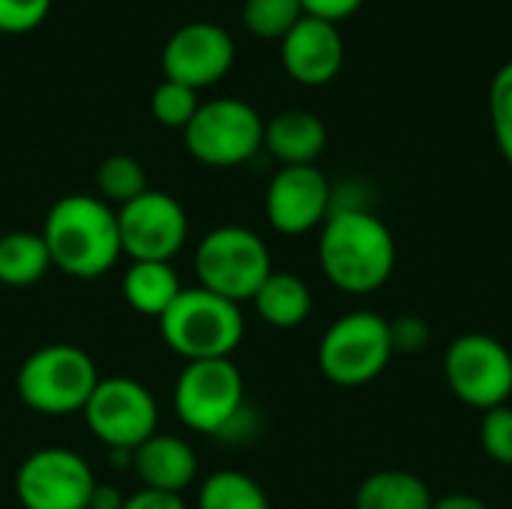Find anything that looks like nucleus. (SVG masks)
I'll return each mask as SVG.
<instances>
[{
  "label": "nucleus",
  "mask_w": 512,
  "mask_h": 509,
  "mask_svg": "<svg viewBox=\"0 0 512 509\" xmlns=\"http://www.w3.org/2000/svg\"><path fill=\"white\" fill-rule=\"evenodd\" d=\"M279 45H282L285 72L303 87H324L342 72L345 42L339 24L303 15Z\"/></svg>",
  "instance_id": "nucleus-15"
},
{
  "label": "nucleus",
  "mask_w": 512,
  "mask_h": 509,
  "mask_svg": "<svg viewBox=\"0 0 512 509\" xmlns=\"http://www.w3.org/2000/svg\"><path fill=\"white\" fill-rule=\"evenodd\" d=\"M396 237L369 207H333L318 237V264L345 294L381 291L396 270Z\"/></svg>",
  "instance_id": "nucleus-1"
},
{
  "label": "nucleus",
  "mask_w": 512,
  "mask_h": 509,
  "mask_svg": "<svg viewBox=\"0 0 512 509\" xmlns=\"http://www.w3.org/2000/svg\"><path fill=\"white\" fill-rule=\"evenodd\" d=\"M237 48L225 27L213 21H192L174 30L162 48V72L168 81L192 90L222 81L234 66Z\"/></svg>",
  "instance_id": "nucleus-14"
},
{
  "label": "nucleus",
  "mask_w": 512,
  "mask_h": 509,
  "mask_svg": "<svg viewBox=\"0 0 512 509\" xmlns=\"http://www.w3.org/2000/svg\"><path fill=\"white\" fill-rule=\"evenodd\" d=\"M435 495L429 483L402 468L369 474L354 495V509H432Z\"/></svg>",
  "instance_id": "nucleus-20"
},
{
  "label": "nucleus",
  "mask_w": 512,
  "mask_h": 509,
  "mask_svg": "<svg viewBox=\"0 0 512 509\" xmlns=\"http://www.w3.org/2000/svg\"><path fill=\"white\" fill-rule=\"evenodd\" d=\"M96 189L105 204L120 210L123 204L135 201L138 195H144L150 189L147 168L129 153H111L96 168Z\"/></svg>",
  "instance_id": "nucleus-23"
},
{
  "label": "nucleus",
  "mask_w": 512,
  "mask_h": 509,
  "mask_svg": "<svg viewBox=\"0 0 512 509\" xmlns=\"http://www.w3.org/2000/svg\"><path fill=\"white\" fill-rule=\"evenodd\" d=\"M198 509H270V498L258 480L243 471H216L198 489Z\"/></svg>",
  "instance_id": "nucleus-22"
},
{
  "label": "nucleus",
  "mask_w": 512,
  "mask_h": 509,
  "mask_svg": "<svg viewBox=\"0 0 512 509\" xmlns=\"http://www.w3.org/2000/svg\"><path fill=\"white\" fill-rule=\"evenodd\" d=\"M480 447L495 465L512 468V405H501L480 420Z\"/></svg>",
  "instance_id": "nucleus-27"
},
{
  "label": "nucleus",
  "mask_w": 512,
  "mask_h": 509,
  "mask_svg": "<svg viewBox=\"0 0 512 509\" xmlns=\"http://www.w3.org/2000/svg\"><path fill=\"white\" fill-rule=\"evenodd\" d=\"M246 381L237 363L198 360L186 363L174 384V411L180 423L198 435L219 438V432L243 411Z\"/></svg>",
  "instance_id": "nucleus-9"
},
{
  "label": "nucleus",
  "mask_w": 512,
  "mask_h": 509,
  "mask_svg": "<svg viewBox=\"0 0 512 509\" xmlns=\"http://www.w3.org/2000/svg\"><path fill=\"white\" fill-rule=\"evenodd\" d=\"M51 270V255L36 231H9L0 237V285L30 288Z\"/></svg>",
  "instance_id": "nucleus-21"
},
{
  "label": "nucleus",
  "mask_w": 512,
  "mask_h": 509,
  "mask_svg": "<svg viewBox=\"0 0 512 509\" xmlns=\"http://www.w3.org/2000/svg\"><path fill=\"white\" fill-rule=\"evenodd\" d=\"M444 381L453 396L474 408L492 411L512 399V351L489 333H462L444 354Z\"/></svg>",
  "instance_id": "nucleus-8"
},
{
  "label": "nucleus",
  "mask_w": 512,
  "mask_h": 509,
  "mask_svg": "<svg viewBox=\"0 0 512 509\" xmlns=\"http://www.w3.org/2000/svg\"><path fill=\"white\" fill-rule=\"evenodd\" d=\"M300 0H246L243 24L258 39H285L303 18Z\"/></svg>",
  "instance_id": "nucleus-24"
},
{
  "label": "nucleus",
  "mask_w": 512,
  "mask_h": 509,
  "mask_svg": "<svg viewBox=\"0 0 512 509\" xmlns=\"http://www.w3.org/2000/svg\"><path fill=\"white\" fill-rule=\"evenodd\" d=\"M246 333L243 309L201 285L183 288L159 318L162 342L186 363L228 360Z\"/></svg>",
  "instance_id": "nucleus-3"
},
{
  "label": "nucleus",
  "mask_w": 512,
  "mask_h": 509,
  "mask_svg": "<svg viewBox=\"0 0 512 509\" xmlns=\"http://www.w3.org/2000/svg\"><path fill=\"white\" fill-rule=\"evenodd\" d=\"M201 99H198V90L186 87V84H177V81H162L156 90H153V99H150V111L153 117L165 126V129H186L189 120L195 117Z\"/></svg>",
  "instance_id": "nucleus-25"
},
{
  "label": "nucleus",
  "mask_w": 512,
  "mask_h": 509,
  "mask_svg": "<svg viewBox=\"0 0 512 509\" xmlns=\"http://www.w3.org/2000/svg\"><path fill=\"white\" fill-rule=\"evenodd\" d=\"M489 120L504 162L512 168V60L504 63L489 87Z\"/></svg>",
  "instance_id": "nucleus-26"
},
{
  "label": "nucleus",
  "mask_w": 512,
  "mask_h": 509,
  "mask_svg": "<svg viewBox=\"0 0 512 509\" xmlns=\"http://www.w3.org/2000/svg\"><path fill=\"white\" fill-rule=\"evenodd\" d=\"M90 435L108 450H138L159 432V405L135 378H102L81 411Z\"/></svg>",
  "instance_id": "nucleus-10"
},
{
  "label": "nucleus",
  "mask_w": 512,
  "mask_h": 509,
  "mask_svg": "<svg viewBox=\"0 0 512 509\" xmlns=\"http://www.w3.org/2000/svg\"><path fill=\"white\" fill-rule=\"evenodd\" d=\"M432 509H492L483 498L477 495H468V492H453V495H444V498H435Z\"/></svg>",
  "instance_id": "nucleus-33"
},
{
  "label": "nucleus",
  "mask_w": 512,
  "mask_h": 509,
  "mask_svg": "<svg viewBox=\"0 0 512 509\" xmlns=\"http://www.w3.org/2000/svg\"><path fill=\"white\" fill-rule=\"evenodd\" d=\"M333 210V183L318 165L279 168L264 195V213L273 231L303 237L327 222Z\"/></svg>",
  "instance_id": "nucleus-13"
},
{
  "label": "nucleus",
  "mask_w": 512,
  "mask_h": 509,
  "mask_svg": "<svg viewBox=\"0 0 512 509\" xmlns=\"http://www.w3.org/2000/svg\"><path fill=\"white\" fill-rule=\"evenodd\" d=\"M180 291H183V282L168 261H132L123 273L126 306L156 321L180 297Z\"/></svg>",
  "instance_id": "nucleus-19"
},
{
  "label": "nucleus",
  "mask_w": 512,
  "mask_h": 509,
  "mask_svg": "<svg viewBox=\"0 0 512 509\" xmlns=\"http://www.w3.org/2000/svg\"><path fill=\"white\" fill-rule=\"evenodd\" d=\"M273 255L261 234L243 225H219L195 246L198 285L243 306L273 273Z\"/></svg>",
  "instance_id": "nucleus-5"
},
{
  "label": "nucleus",
  "mask_w": 512,
  "mask_h": 509,
  "mask_svg": "<svg viewBox=\"0 0 512 509\" xmlns=\"http://www.w3.org/2000/svg\"><path fill=\"white\" fill-rule=\"evenodd\" d=\"M390 318L372 309L345 312L318 342V369L336 387H366L393 363Z\"/></svg>",
  "instance_id": "nucleus-6"
},
{
  "label": "nucleus",
  "mask_w": 512,
  "mask_h": 509,
  "mask_svg": "<svg viewBox=\"0 0 512 509\" xmlns=\"http://www.w3.org/2000/svg\"><path fill=\"white\" fill-rule=\"evenodd\" d=\"M390 339L396 354H420L432 342V327L420 315H399L390 321Z\"/></svg>",
  "instance_id": "nucleus-29"
},
{
  "label": "nucleus",
  "mask_w": 512,
  "mask_h": 509,
  "mask_svg": "<svg viewBox=\"0 0 512 509\" xmlns=\"http://www.w3.org/2000/svg\"><path fill=\"white\" fill-rule=\"evenodd\" d=\"M132 474L141 480V489L183 495L198 477V453L186 438L156 432L132 450Z\"/></svg>",
  "instance_id": "nucleus-16"
},
{
  "label": "nucleus",
  "mask_w": 512,
  "mask_h": 509,
  "mask_svg": "<svg viewBox=\"0 0 512 509\" xmlns=\"http://www.w3.org/2000/svg\"><path fill=\"white\" fill-rule=\"evenodd\" d=\"M51 12V0H0V33H30Z\"/></svg>",
  "instance_id": "nucleus-28"
},
{
  "label": "nucleus",
  "mask_w": 512,
  "mask_h": 509,
  "mask_svg": "<svg viewBox=\"0 0 512 509\" xmlns=\"http://www.w3.org/2000/svg\"><path fill=\"white\" fill-rule=\"evenodd\" d=\"M123 504H126V495L114 483H96L87 509H123Z\"/></svg>",
  "instance_id": "nucleus-32"
},
{
  "label": "nucleus",
  "mask_w": 512,
  "mask_h": 509,
  "mask_svg": "<svg viewBox=\"0 0 512 509\" xmlns=\"http://www.w3.org/2000/svg\"><path fill=\"white\" fill-rule=\"evenodd\" d=\"M39 234L48 246L51 267L72 279H99L111 273L123 255L117 210L87 192L57 198Z\"/></svg>",
  "instance_id": "nucleus-2"
},
{
  "label": "nucleus",
  "mask_w": 512,
  "mask_h": 509,
  "mask_svg": "<svg viewBox=\"0 0 512 509\" xmlns=\"http://www.w3.org/2000/svg\"><path fill=\"white\" fill-rule=\"evenodd\" d=\"M120 246L129 261H174L189 240L186 207L159 189H147L117 210Z\"/></svg>",
  "instance_id": "nucleus-12"
},
{
  "label": "nucleus",
  "mask_w": 512,
  "mask_h": 509,
  "mask_svg": "<svg viewBox=\"0 0 512 509\" xmlns=\"http://www.w3.org/2000/svg\"><path fill=\"white\" fill-rule=\"evenodd\" d=\"M99 381L96 360L84 348L54 342L24 357L15 375V390L33 414L69 417L84 411Z\"/></svg>",
  "instance_id": "nucleus-4"
},
{
  "label": "nucleus",
  "mask_w": 512,
  "mask_h": 509,
  "mask_svg": "<svg viewBox=\"0 0 512 509\" xmlns=\"http://www.w3.org/2000/svg\"><path fill=\"white\" fill-rule=\"evenodd\" d=\"M123 509H189L183 495H171V492H156V489H141L135 495L126 498Z\"/></svg>",
  "instance_id": "nucleus-31"
},
{
  "label": "nucleus",
  "mask_w": 512,
  "mask_h": 509,
  "mask_svg": "<svg viewBox=\"0 0 512 509\" xmlns=\"http://www.w3.org/2000/svg\"><path fill=\"white\" fill-rule=\"evenodd\" d=\"M303 3V12L312 15V18H324L330 24H339L345 18H351L366 0H300Z\"/></svg>",
  "instance_id": "nucleus-30"
},
{
  "label": "nucleus",
  "mask_w": 512,
  "mask_h": 509,
  "mask_svg": "<svg viewBox=\"0 0 512 509\" xmlns=\"http://www.w3.org/2000/svg\"><path fill=\"white\" fill-rule=\"evenodd\" d=\"M183 144L207 168H237L264 147V120L243 99H210L183 129Z\"/></svg>",
  "instance_id": "nucleus-7"
},
{
  "label": "nucleus",
  "mask_w": 512,
  "mask_h": 509,
  "mask_svg": "<svg viewBox=\"0 0 512 509\" xmlns=\"http://www.w3.org/2000/svg\"><path fill=\"white\" fill-rule=\"evenodd\" d=\"M90 462L66 447L30 453L15 474V498L24 509H87L96 489Z\"/></svg>",
  "instance_id": "nucleus-11"
},
{
  "label": "nucleus",
  "mask_w": 512,
  "mask_h": 509,
  "mask_svg": "<svg viewBox=\"0 0 512 509\" xmlns=\"http://www.w3.org/2000/svg\"><path fill=\"white\" fill-rule=\"evenodd\" d=\"M264 147L279 168L318 165L321 153L327 150V126L312 111L288 108L264 123Z\"/></svg>",
  "instance_id": "nucleus-17"
},
{
  "label": "nucleus",
  "mask_w": 512,
  "mask_h": 509,
  "mask_svg": "<svg viewBox=\"0 0 512 509\" xmlns=\"http://www.w3.org/2000/svg\"><path fill=\"white\" fill-rule=\"evenodd\" d=\"M252 306L264 324L276 330H294L309 321L315 300L306 279H300L297 273L273 270L267 282L258 288V294L252 297Z\"/></svg>",
  "instance_id": "nucleus-18"
}]
</instances>
